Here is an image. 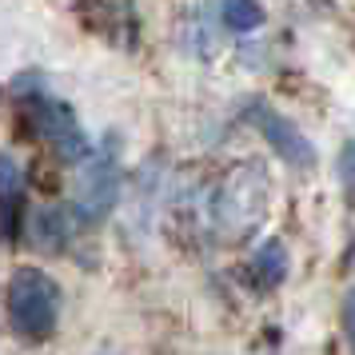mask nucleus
<instances>
[{
    "label": "nucleus",
    "mask_w": 355,
    "mask_h": 355,
    "mask_svg": "<svg viewBox=\"0 0 355 355\" xmlns=\"http://www.w3.org/2000/svg\"><path fill=\"white\" fill-rule=\"evenodd\" d=\"M4 307H8V320L20 336L49 339L56 331V320H60V288L40 268H17L8 279Z\"/></svg>",
    "instance_id": "1"
},
{
    "label": "nucleus",
    "mask_w": 355,
    "mask_h": 355,
    "mask_svg": "<svg viewBox=\"0 0 355 355\" xmlns=\"http://www.w3.org/2000/svg\"><path fill=\"white\" fill-rule=\"evenodd\" d=\"M268 208V180L259 168L252 164H240V168H232L227 180L220 184V192H216V227L224 232L227 240H236L243 232H252L259 224V216Z\"/></svg>",
    "instance_id": "2"
},
{
    "label": "nucleus",
    "mask_w": 355,
    "mask_h": 355,
    "mask_svg": "<svg viewBox=\"0 0 355 355\" xmlns=\"http://www.w3.org/2000/svg\"><path fill=\"white\" fill-rule=\"evenodd\" d=\"M120 200V164L112 152H88L76 168V192L72 211L84 224H100Z\"/></svg>",
    "instance_id": "3"
},
{
    "label": "nucleus",
    "mask_w": 355,
    "mask_h": 355,
    "mask_svg": "<svg viewBox=\"0 0 355 355\" xmlns=\"http://www.w3.org/2000/svg\"><path fill=\"white\" fill-rule=\"evenodd\" d=\"M28 120L33 128L52 144V152L60 160H84L88 156V136L80 132L76 116L64 100H52V96H33L28 100Z\"/></svg>",
    "instance_id": "4"
},
{
    "label": "nucleus",
    "mask_w": 355,
    "mask_h": 355,
    "mask_svg": "<svg viewBox=\"0 0 355 355\" xmlns=\"http://www.w3.org/2000/svg\"><path fill=\"white\" fill-rule=\"evenodd\" d=\"M248 120L256 124V132L268 140V144H272V152L284 164L300 168V172H307V168L315 164V148H311V140H307L304 132L295 128L284 112H275L268 100H256V104L248 108Z\"/></svg>",
    "instance_id": "5"
},
{
    "label": "nucleus",
    "mask_w": 355,
    "mask_h": 355,
    "mask_svg": "<svg viewBox=\"0 0 355 355\" xmlns=\"http://www.w3.org/2000/svg\"><path fill=\"white\" fill-rule=\"evenodd\" d=\"M20 188H24V176L12 164V156L0 152V236L12 240L20 224Z\"/></svg>",
    "instance_id": "6"
},
{
    "label": "nucleus",
    "mask_w": 355,
    "mask_h": 355,
    "mask_svg": "<svg viewBox=\"0 0 355 355\" xmlns=\"http://www.w3.org/2000/svg\"><path fill=\"white\" fill-rule=\"evenodd\" d=\"M28 236H33V243L49 248V252H60V248L68 243V236H72L68 211H60V208H44V211H36L33 224H28Z\"/></svg>",
    "instance_id": "7"
},
{
    "label": "nucleus",
    "mask_w": 355,
    "mask_h": 355,
    "mask_svg": "<svg viewBox=\"0 0 355 355\" xmlns=\"http://www.w3.org/2000/svg\"><path fill=\"white\" fill-rule=\"evenodd\" d=\"M252 275L263 288H275L288 275V248H284V240H263L252 252Z\"/></svg>",
    "instance_id": "8"
},
{
    "label": "nucleus",
    "mask_w": 355,
    "mask_h": 355,
    "mask_svg": "<svg viewBox=\"0 0 355 355\" xmlns=\"http://www.w3.org/2000/svg\"><path fill=\"white\" fill-rule=\"evenodd\" d=\"M220 20L232 33H252V28L263 24V8L252 4V0H227V4H220Z\"/></svg>",
    "instance_id": "9"
},
{
    "label": "nucleus",
    "mask_w": 355,
    "mask_h": 355,
    "mask_svg": "<svg viewBox=\"0 0 355 355\" xmlns=\"http://www.w3.org/2000/svg\"><path fill=\"white\" fill-rule=\"evenodd\" d=\"M28 184H33L36 192H44V196H56L60 192V168H52V164H36L33 172H28Z\"/></svg>",
    "instance_id": "10"
},
{
    "label": "nucleus",
    "mask_w": 355,
    "mask_h": 355,
    "mask_svg": "<svg viewBox=\"0 0 355 355\" xmlns=\"http://www.w3.org/2000/svg\"><path fill=\"white\" fill-rule=\"evenodd\" d=\"M339 180H343V188L355 196V136L343 144V152H339Z\"/></svg>",
    "instance_id": "11"
},
{
    "label": "nucleus",
    "mask_w": 355,
    "mask_h": 355,
    "mask_svg": "<svg viewBox=\"0 0 355 355\" xmlns=\"http://www.w3.org/2000/svg\"><path fill=\"white\" fill-rule=\"evenodd\" d=\"M343 331H347V339H352V347H355V288L343 300Z\"/></svg>",
    "instance_id": "12"
}]
</instances>
